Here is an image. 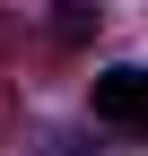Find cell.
I'll list each match as a JSON object with an SVG mask.
<instances>
[{
	"mask_svg": "<svg viewBox=\"0 0 148 156\" xmlns=\"http://www.w3.org/2000/svg\"><path fill=\"white\" fill-rule=\"evenodd\" d=\"M96 122L105 130H148V69L139 61H113V69H96Z\"/></svg>",
	"mask_w": 148,
	"mask_h": 156,
	"instance_id": "1",
	"label": "cell"
},
{
	"mask_svg": "<svg viewBox=\"0 0 148 156\" xmlns=\"http://www.w3.org/2000/svg\"><path fill=\"white\" fill-rule=\"evenodd\" d=\"M79 156H148V147H79Z\"/></svg>",
	"mask_w": 148,
	"mask_h": 156,
	"instance_id": "2",
	"label": "cell"
}]
</instances>
